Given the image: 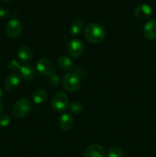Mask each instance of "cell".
<instances>
[{"instance_id": "21", "label": "cell", "mask_w": 156, "mask_h": 157, "mask_svg": "<svg viewBox=\"0 0 156 157\" xmlns=\"http://www.w3.org/2000/svg\"><path fill=\"white\" fill-rule=\"evenodd\" d=\"M11 122V119L7 114L0 115V126L1 127H7Z\"/></svg>"}, {"instance_id": "22", "label": "cell", "mask_w": 156, "mask_h": 157, "mask_svg": "<svg viewBox=\"0 0 156 157\" xmlns=\"http://www.w3.org/2000/svg\"><path fill=\"white\" fill-rule=\"evenodd\" d=\"M8 65H9V69L13 71H19L20 67H21V65L19 64V63L15 59L11 60V61L9 62V64H8Z\"/></svg>"}, {"instance_id": "3", "label": "cell", "mask_w": 156, "mask_h": 157, "mask_svg": "<svg viewBox=\"0 0 156 157\" xmlns=\"http://www.w3.org/2000/svg\"><path fill=\"white\" fill-rule=\"evenodd\" d=\"M63 85L67 90L70 92H76L80 87V80L76 73L70 72L65 75L63 79Z\"/></svg>"}, {"instance_id": "12", "label": "cell", "mask_w": 156, "mask_h": 157, "mask_svg": "<svg viewBox=\"0 0 156 157\" xmlns=\"http://www.w3.org/2000/svg\"><path fill=\"white\" fill-rule=\"evenodd\" d=\"M73 124V118L72 115L69 113H65L61 115L59 120L60 128L63 131H67L70 130Z\"/></svg>"}, {"instance_id": "13", "label": "cell", "mask_w": 156, "mask_h": 157, "mask_svg": "<svg viewBox=\"0 0 156 157\" xmlns=\"http://www.w3.org/2000/svg\"><path fill=\"white\" fill-rule=\"evenodd\" d=\"M20 74L21 78H24V80H32L35 77V71L33 66L31 64H24L21 66L19 69Z\"/></svg>"}, {"instance_id": "15", "label": "cell", "mask_w": 156, "mask_h": 157, "mask_svg": "<svg viewBox=\"0 0 156 157\" xmlns=\"http://www.w3.org/2000/svg\"><path fill=\"white\" fill-rule=\"evenodd\" d=\"M84 22L80 18H77L72 23L70 28V32L73 36H78L84 30Z\"/></svg>"}, {"instance_id": "18", "label": "cell", "mask_w": 156, "mask_h": 157, "mask_svg": "<svg viewBox=\"0 0 156 157\" xmlns=\"http://www.w3.org/2000/svg\"><path fill=\"white\" fill-rule=\"evenodd\" d=\"M123 150L119 147H113L107 152L108 157H122Z\"/></svg>"}, {"instance_id": "26", "label": "cell", "mask_w": 156, "mask_h": 157, "mask_svg": "<svg viewBox=\"0 0 156 157\" xmlns=\"http://www.w3.org/2000/svg\"><path fill=\"white\" fill-rule=\"evenodd\" d=\"M2 1H3V2H9L12 1V0H2Z\"/></svg>"}, {"instance_id": "25", "label": "cell", "mask_w": 156, "mask_h": 157, "mask_svg": "<svg viewBox=\"0 0 156 157\" xmlns=\"http://www.w3.org/2000/svg\"><path fill=\"white\" fill-rule=\"evenodd\" d=\"M2 95H3V91H2V90L0 88V100H1V98H2Z\"/></svg>"}, {"instance_id": "6", "label": "cell", "mask_w": 156, "mask_h": 157, "mask_svg": "<svg viewBox=\"0 0 156 157\" xmlns=\"http://www.w3.org/2000/svg\"><path fill=\"white\" fill-rule=\"evenodd\" d=\"M85 50V46L83 41L80 39H72L70 41L67 48L68 54L73 58H78L82 56Z\"/></svg>"}, {"instance_id": "8", "label": "cell", "mask_w": 156, "mask_h": 157, "mask_svg": "<svg viewBox=\"0 0 156 157\" xmlns=\"http://www.w3.org/2000/svg\"><path fill=\"white\" fill-rule=\"evenodd\" d=\"M152 13V9L151 6L148 4H142L138 6L135 9L134 15L136 19L140 20H145L149 18Z\"/></svg>"}, {"instance_id": "5", "label": "cell", "mask_w": 156, "mask_h": 157, "mask_svg": "<svg viewBox=\"0 0 156 157\" xmlns=\"http://www.w3.org/2000/svg\"><path fill=\"white\" fill-rule=\"evenodd\" d=\"M68 106V98L65 93L62 91L55 94L51 100V107L56 111H63Z\"/></svg>"}, {"instance_id": "4", "label": "cell", "mask_w": 156, "mask_h": 157, "mask_svg": "<svg viewBox=\"0 0 156 157\" xmlns=\"http://www.w3.org/2000/svg\"><path fill=\"white\" fill-rule=\"evenodd\" d=\"M36 69L43 76H51L55 71L54 64L48 58H41L37 61Z\"/></svg>"}, {"instance_id": "20", "label": "cell", "mask_w": 156, "mask_h": 157, "mask_svg": "<svg viewBox=\"0 0 156 157\" xmlns=\"http://www.w3.org/2000/svg\"><path fill=\"white\" fill-rule=\"evenodd\" d=\"M48 82L49 84L51 86H53V87H58L60 84V83H61V80H60V78L58 75L54 74L51 76L49 77Z\"/></svg>"}, {"instance_id": "7", "label": "cell", "mask_w": 156, "mask_h": 157, "mask_svg": "<svg viewBox=\"0 0 156 157\" xmlns=\"http://www.w3.org/2000/svg\"><path fill=\"white\" fill-rule=\"evenodd\" d=\"M22 32V25L16 18L11 19L6 25V33L11 38H16Z\"/></svg>"}, {"instance_id": "11", "label": "cell", "mask_w": 156, "mask_h": 157, "mask_svg": "<svg viewBox=\"0 0 156 157\" xmlns=\"http://www.w3.org/2000/svg\"><path fill=\"white\" fill-rule=\"evenodd\" d=\"M144 36L148 40L156 39V19L149 20L144 26Z\"/></svg>"}, {"instance_id": "14", "label": "cell", "mask_w": 156, "mask_h": 157, "mask_svg": "<svg viewBox=\"0 0 156 157\" xmlns=\"http://www.w3.org/2000/svg\"><path fill=\"white\" fill-rule=\"evenodd\" d=\"M18 55L21 61L28 62L33 58V52L28 46H21L18 50Z\"/></svg>"}, {"instance_id": "1", "label": "cell", "mask_w": 156, "mask_h": 157, "mask_svg": "<svg viewBox=\"0 0 156 157\" xmlns=\"http://www.w3.org/2000/svg\"><path fill=\"white\" fill-rule=\"evenodd\" d=\"M84 35L90 42L93 44H99L105 38L106 31L102 25L99 23H91L86 27Z\"/></svg>"}, {"instance_id": "9", "label": "cell", "mask_w": 156, "mask_h": 157, "mask_svg": "<svg viewBox=\"0 0 156 157\" xmlns=\"http://www.w3.org/2000/svg\"><path fill=\"white\" fill-rule=\"evenodd\" d=\"M21 79V77L18 73L14 72V73L10 74L5 81V88L9 91L13 90L14 89H15L19 85Z\"/></svg>"}, {"instance_id": "2", "label": "cell", "mask_w": 156, "mask_h": 157, "mask_svg": "<svg viewBox=\"0 0 156 157\" xmlns=\"http://www.w3.org/2000/svg\"><path fill=\"white\" fill-rule=\"evenodd\" d=\"M32 109L30 101L26 98H21L14 104L12 107V114L17 118L24 117L27 116Z\"/></svg>"}, {"instance_id": "16", "label": "cell", "mask_w": 156, "mask_h": 157, "mask_svg": "<svg viewBox=\"0 0 156 157\" xmlns=\"http://www.w3.org/2000/svg\"><path fill=\"white\" fill-rule=\"evenodd\" d=\"M58 64L60 68L64 71H68L71 70L73 66L71 59L67 56H65V55L61 56L58 58Z\"/></svg>"}, {"instance_id": "19", "label": "cell", "mask_w": 156, "mask_h": 157, "mask_svg": "<svg viewBox=\"0 0 156 157\" xmlns=\"http://www.w3.org/2000/svg\"><path fill=\"white\" fill-rule=\"evenodd\" d=\"M69 109L72 113H75V114H79V113H82L84 110V107L82 104L79 102H72L69 104Z\"/></svg>"}, {"instance_id": "17", "label": "cell", "mask_w": 156, "mask_h": 157, "mask_svg": "<svg viewBox=\"0 0 156 157\" xmlns=\"http://www.w3.org/2000/svg\"><path fill=\"white\" fill-rule=\"evenodd\" d=\"M47 98V93L44 89H38L32 94V100L37 104H41L46 101Z\"/></svg>"}, {"instance_id": "24", "label": "cell", "mask_w": 156, "mask_h": 157, "mask_svg": "<svg viewBox=\"0 0 156 157\" xmlns=\"http://www.w3.org/2000/svg\"><path fill=\"white\" fill-rule=\"evenodd\" d=\"M3 109H4V106H3V104H2V101H0V113H1V112L2 111Z\"/></svg>"}, {"instance_id": "23", "label": "cell", "mask_w": 156, "mask_h": 157, "mask_svg": "<svg viewBox=\"0 0 156 157\" xmlns=\"http://www.w3.org/2000/svg\"><path fill=\"white\" fill-rule=\"evenodd\" d=\"M9 16V12L5 8L0 6V18H6Z\"/></svg>"}, {"instance_id": "10", "label": "cell", "mask_w": 156, "mask_h": 157, "mask_svg": "<svg viewBox=\"0 0 156 157\" xmlns=\"http://www.w3.org/2000/svg\"><path fill=\"white\" fill-rule=\"evenodd\" d=\"M84 157H104L105 150L99 144H93L87 148L84 153Z\"/></svg>"}]
</instances>
